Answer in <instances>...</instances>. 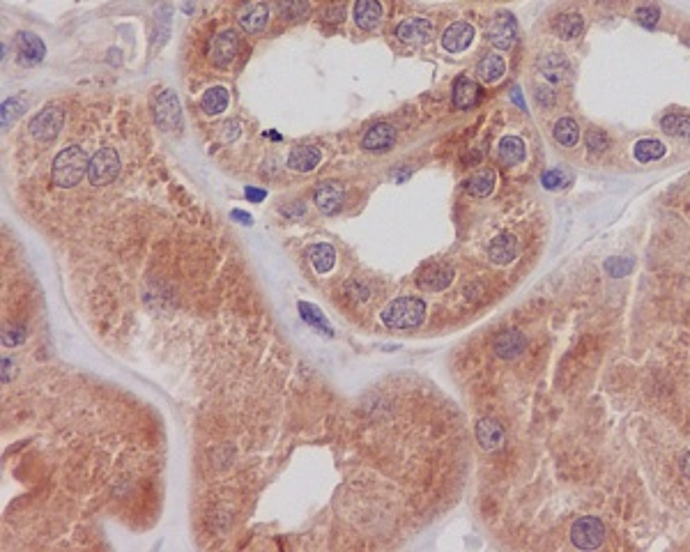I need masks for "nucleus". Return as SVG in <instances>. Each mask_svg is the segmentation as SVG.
<instances>
[{"mask_svg": "<svg viewBox=\"0 0 690 552\" xmlns=\"http://www.w3.org/2000/svg\"><path fill=\"white\" fill-rule=\"evenodd\" d=\"M90 159L81 145H69L53 159L51 166V182L60 189H71L88 175Z\"/></svg>", "mask_w": 690, "mask_h": 552, "instance_id": "f257e3e1", "label": "nucleus"}, {"mask_svg": "<svg viewBox=\"0 0 690 552\" xmlns=\"http://www.w3.org/2000/svg\"><path fill=\"white\" fill-rule=\"evenodd\" d=\"M380 318L389 329H414L426 318V304L419 297H398L380 313Z\"/></svg>", "mask_w": 690, "mask_h": 552, "instance_id": "f03ea898", "label": "nucleus"}, {"mask_svg": "<svg viewBox=\"0 0 690 552\" xmlns=\"http://www.w3.org/2000/svg\"><path fill=\"white\" fill-rule=\"evenodd\" d=\"M120 173V156L113 147H101L90 156V168H88V180L95 187H104L110 184Z\"/></svg>", "mask_w": 690, "mask_h": 552, "instance_id": "7ed1b4c3", "label": "nucleus"}, {"mask_svg": "<svg viewBox=\"0 0 690 552\" xmlns=\"http://www.w3.org/2000/svg\"><path fill=\"white\" fill-rule=\"evenodd\" d=\"M62 125H64V110H62V106L49 104V106H44L40 113H37L30 120L28 129H30L33 138L46 143V141H53V138L60 134Z\"/></svg>", "mask_w": 690, "mask_h": 552, "instance_id": "20e7f679", "label": "nucleus"}, {"mask_svg": "<svg viewBox=\"0 0 690 552\" xmlns=\"http://www.w3.org/2000/svg\"><path fill=\"white\" fill-rule=\"evenodd\" d=\"M570 541L580 550H594L605 541V524L594 515H582L570 527Z\"/></svg>", "mask_w": 690, "mask_h": 552, "instance_id": "39448f33", "label": "nucleus"}, {"mask_svg": "<svg viewBox=\"0 0 690 552\" xmlns=\"http://www.w3.org/2000/svg\"><path fill=\"white\" fill-rule=\"evenodd\" d=\"M154 120L163 132H173L182 125V106L173 90H163L154 101Z\"/></svg>", "mask_w": 690, "mask_h": 552, "instance_id": "423d86ee", "label": "nucleus"}, {"mask_svg": "<svg viewBox=\"0 0 690 552\" xmlns=\"http://www.w3.org/2000/svg\"><path fill=\"white\" fill-rule=\"evenodd\" d=\"M515 35H518V25H515V18L511 14H497L485 28V37L495 49L500 51H509L515 44Z\"/></svg>", "mask_w": 690, "mask_h": 552, "instance_id": "0eeeda50", "label": "nucleus"}, {"mask_svg": "<svg viewBox=\"0 0 690 552\" xmlns=\"http://www.w3.org/2000/svg\"><path fill=\"white\" fill-rule=\"evenodd\" d=\"M432 33H435V25L423 16L405 18V21L396 25V37H398L403 44H414V46L426 44L432 40Z\"/></svg>", "mask_w": 690, "mask_h": 552, "instance_id": "6e6552de", "label": "nucleus"}, {"mask_svg": "<svg viewBox=\"0 0 690 552\" xmlns=\"http://www.w3.org/2000/svg\"><path fill=\"white\" fill-rule=\"evenodd\" d=\"M343 200H345V187L336 180L320 182V187L313 193V202H316L322 214H336L343 207Z\"/></svg>", "mask_w": 690, "mask_h": 552, "instance_id": "1a4fd4ad", "label": "nucleus"}, {"mask_svg": "<svg viewBox=\"0 0 690 552\" xmlns=\"http://www.w3.org/2000/svg\"><path fill=\"white\" fill-rule=\"evenodd\" d=\"M267 21H270V7H267V3H260V0H251V3H244L237 9V23L248 35L260 33Z\"/></svg>", "mask_w": 690, "mask_h": 552, "instance_id": "9d476101", "label": "nucleus"}, {"mask_svg": "<svg viewBox=\"0 0 690 552\" xmlns=\"http://www.w3.org/2000/svg\"><path fill=\"white\" fill-rule=\"evenodd\" d=\"M237 53H239V37L235 30H221L217 37H214V42H212V62L217 64V67H230V62H233L237 58Z\"/></svg>", "mask_w": 690, "mask_h": 552, "instance_id": "9b49d317", "label": "nucleus"}, {"mask_svg": "<svg viewBox=\"0 0 690 552\" xmlns=\"http://www.w3.org/2000/svg\"><path fill=\"white\" fill-rule=\"evenodd\" d=\"M451 281H454V270L447 265H428V267H423L421 274H419V288L421 290H428V292H439V290H444L451 285Z\"/></svg>", "mask_w": 690, "mask_h": 552, "instance_id": "f8f14e48", "label": "nucleus"}, {"mask_svg": "<svg viewBox=\"0 0 690 552\" xmlns=\"http://www.w3.org/2000/svg\"><path fill=\"white\" fill-rule=\"evenodd\" d=\"M472 40H474V28L465 21H456L447 28L444 35H442V46H444L449 53H460V51L469 49Z\"/></svg>", "mask_w": 690, "mask_h": 552, "instance_id": "ddd939ff", "label": "nucleus"}, {"mask_svg": "<svg viewBox=\"0 0 690 552\" xmlns=\"http://www.w3.org/2000/svg\"><path fill=\"white\" fill-rule=\"evenodd\" d=\"M396 143V129L386 122L373 125L362 138V147L368 152H386Z\"/></svg>", "mask_w": 690, "mask_h": 552, "instance_id": "4468645a", "label": "nucleus"}, {"mask_svg": "<svg viewBox=\"0 0 690 552\" xmlns=\"http://www.w3.org/2000/svg\"><path fill=\"white\" fill-rule=\"evenodd\" d=\"M16 51H18V62L21 64H37L44 60L46 46L37 35L33 33H18L16 35Z\"/></svg>", "mask_w": 690, "mask_h": 552, "instance_id": "2eb2a0df", "label": "nucleus"}, {"mask_svg": "<svg viewBox=\"0 0 690 552\" xmlns=\"http://www.w3.org/2000/svg\"><path fill=\"white\" fill-rule=\"evenodd\" d=\"M524 345H527V340H524L522 331L509 329V331H502V334L495 338L493 350H495V355L502 359H515L522 355Z\"/></svg>", "mask_w": 690, "mask_h": 552, "instance_id": "dca6fc26", "label": "nucleus"}, {"mask_svg": "<svg viewBox=\"0 0 690 552\" xmlns=\"http://www.w3.org/2000/svg\"><path fill=\"white\" fill-rule=\"evenodd\" d=\"M382 21L380 0H357L355 3V23L362 30H375Z\"/></svg>", "mask_w": 690, "mask_h": 552, "instance_id": "f3484780", "label": "nucleus"}, {"mask_svg": "<svg viewBox=\"0 0 690 552\" xmlns=\"http://www.w3.org/2000/svg\"><path fill=\"white\" fill-rule=\"evenodd\" d=\"M320 159H322V152L316 145H299L288 156V168L297 173H311L320 163Z\"/></svg>", "mask_w": 690, "mask_h": 552, "instance_id": "a211bd4d", "label": "nucleus"}, {"mask_svg": "<svg viewBox=\"0 0 690 552\" xmlns=\"http://www.w3.org/2000/svg\"><path fill=\"white\" fill-rule=\"evenodd\" d=\"M476 439L485 451H495L502 447L504 442V428L500 421L495 419H481L476 423Z\"/></svg>", "mask_w": 690, "mask_h": 552, "instance_id": "6ab92c4d", "label": "nucleus"}, {"mask_svg": "<svg viewBox=\"0 0 690 552\" xmlns=\"http://www.w3.org/2000/svg\"><path fill=\"white\" fill-rule=\"evenodd\" d=\"M488 255H490V260L497 265H509L515 260V255H518V242H515L513 235L495 237L490 246H488Z\"/></svg>", "mask_w": 690, "mask_h": 552, "instance_id": "aec40b11", "label": "nucleus"}, {"mask_svg": "<svg viewBox=\"0 0 690 552\" xmlns=\"http://www.w3.org/2000/svg\"><path fill=\"white\" fill-rule=\"evenodd\" d=\"M476 101H478V86L469 76H458L454 83V106L460 110H467Z\"/></svg>", "mask_w": 690, "mask_h": 552, "instance_id": "412c9836", "label": "nucleus"}, {"mask_svg": "<svg viewBox=\"0 0 690 552\" xmlns=\"http://www.w3.org/2000/svg\"><path fill=\"white\" fill-rule=\"evenodd\" d=\"M495 182H497L495 171H490V168L478 171L474 175H469V180H465V191L472 193V196H476V198H485V196H490V193H493Z\"/></svg>", "mask_w": 690, "mask_h": 552, "instance_id": "4be33fe9", "label": "nucleus"}, {"mask_svg": "<svg viewBox=\"0 0 690 552\" xmlns=\"http://www.w3.org/2000/svg\"><path fill=\"white\" fill-rule=\"evenodd\" d=\"M504 71H506V62L502 55H495V53L483 55L476 64V74L483 83H497L504 76Z\"/></svg>", "mask_w": 690, "mask_h": 552, "instance_id": "5701e85b", "label": "nucleus"}, {"mask_svg": "<svg viewBox=\"0 0 690 552\" xmlns=\"http://www.w3.org/2000/svg\"><path fill=\"white\" fill-rule=\"evenodd\" d=\"M524 154H527V147H524L522 138L518 136H504L500 141V159L506 166H518L524 161Z\"/></svg>", "mask_w": 690, "mask_h": 552, "instance_id": "b1692460", "label": "nucleus"}, {"mask_svg": "<svg viewBox=\"0 0 690 552\" xmlns=\"http://www.w3.org/2000/svg\"><path fill=\"white\" fill-rule=\"evenodd\" d=\"M582 16L580 14H561L559 18H555L552 21V30H555L557 37H561V40H575V37H580V33H582Z\"/></svg>", "mask_w": 690, "mask_h": 552, "instance_id": "393cba45", "label": "nucleus"}, {"mask_svg": "<svg viewBox=\"0 0 690 552\" xmlns=\"http://www.w3.org/2000/svg\"><path fill=\"white\" fill-rule=\"evenodd\" d=\"M228 99H230L228 90L221 86H214L200 97V108L205 110L207 115H219L228 108Z\"/></svg>", "mask_w": 690, "mask_h": 552, "instance_id": "a878e982", "label": "nucleus"}, {"mask_svg": "<svg viewBox=\"0 0 690 552\" xmlns=\"http://www.w3.org/2000/svg\"><path fill=\"white\" fill-rule=\"evenodd\" d=\"M539 67L543 71V79L550 81V83H561V79H564L566 71H568L566 60L561 58V55H557V53L546 55V58L539 62Z\"/></svg>", "mask_w": 690, "mask_h": 552, "instance_id": "bb28decb", "label": "nucleus"}, {"mask_svg": "<svg viewBox=\"0 0 690 552\" xmlns=\"http://www.w3.org/2000/svg\"><path fill=\"white\" fill-rule=\"evenodd\" d=\"M309 258H311L313 267H316V272H320V274H327L331 267L336 265V251H334V246H329V244L311 246Z\"/></svg>", "mask_w": 690, "mask_h": 552, "instance_id": "cd10ccee", "label": "nucleus"}, {"mask_svg": "<svg viewBox=\"0 0 690 552\" xmlns=\"http://www.w3.org/2000/svg\"><path fill=\"white\" fill-rule=\"evenodd\" d=\"M552 134H555V141L561 147H573L580 138V129L575 125L573 117H561L555 122V129H552Z\"/></svg>", "mask_w": 690, "mask_h": 552, "instance_id": "c85d7f7f", "label": "nucleus"}, {"mask_svg": "<svg viewBox=\"0 0 690 552\" xmlns=\"http://www.w3.org/2000/svg\"><path fill=\"white\" fill-rule=\"evenodd\" d=\"M297 309H299L301 320L306 322V325L316 327L318 331H322V334H327V336L334 334V331H331V325L327 322V318L320 313L318 306H313V304H309V301H299V304H297Z\"/></svg>", "mask_w": 690, "mask_h": 552, "instance_id": "c756f323", "label": "nucleus"}, {"mask_svg": "<svg viewBox=\"0 0 690 552\" xmlns=\"http://www.w3.org/2000/svg\"><path fill=\"white\" fill-rule=\"evenodd\" d=\"M633 154L640 163H649V161L660 159V156L665 154V145H662L660 141H653V138H644V141L635 143Z\"/></svg>", "mask_w": 690, "mask_h": 552, "instance_id": "7c9ffc66", "label": "nucleus"}, {"mask_svg": "<svg viewBox=\"0 0 690 552\" xmlns=\"http://www.w3.org/2000/svg\"><path fill=\"white\" fill-rule=\"evenodd\" d=\"M662 132L669 134V136H679V138H690V115H679V113H672L662 117Z\"/></svg>", "mask_w": 690, "mask_h": 552, "instance_id": "2f4dec72", "label": "nucleus"}, {"mask_svg": "<svg viewBox=\"0 0 690 552\" xmlns=\"http://www.w3.org/2000/svg\"><path fill=\"white\" fill-rule=\"evenodd\" d=\"M276 7H279V14L288 21H301L309 14L306 0H276Z\"/></svg>", "mask_w": 690, "mask_h": 552, "instance_id": "473e14b6", "label": "nucleus"}, {"mask_svg": "<svg viewBox=\"0 0 690 552\" xmlns=\"http://www.w3.org/2000/svg\"><path fill=\"white\" fill-rule=\"evenodd\" d=\"M25 106H28L25 95H16V97H9L7 101H3V113H0V117H3V127L7 129L12 125L14 120L25 110Z\"/></svg>", "mask_w": 690, "mask_h": 552, "instance_id": "72a5a7b5", "label": "nucleus"}, {"mask_svg": "<svg viewBox=\"0 0 690 552\" xmlns=\"http://www.w3.org/2000/svg\"><path fill=\"white\" fill-rule=\"evenodd\" d=\"M171 5L161 3V7H156L154 14V37H159V44L168 37V28H171Z\"/></svg>", "mask_w": 690, "mask_h": 552, "instance_id": "f704fd0d", "label": "nucleus"}, {"mask_svg": "<svg viewBox=\"0 0 690 552\" xmlns=\"http://www.w3.org/2000/svg\"><path fill=\"white\" fill-rule=\"evenodd\" d=\"M635 263L631 258H610V260L605 263V272L610 276H628L633 272Z\"/></svg>", "mask_w": 690, "mask_h": 552, "instance_id": "c9c22d12", "label": "nucleus"}, {"mask_svg": "<svg viewBox=\"0 0 690 552\" xmlns=\"http://www.w3.org/2000/svg\"><path fill=\"white\" fill-rule=\"evenodd\" d=\"M568 180H570V175L566 171H561V168L543 173V178H541L543 187H546V189H559V187H564Z\"/></svg>", "mask_w": 690, "mask_h": 552, "instance_id": "e433bc0d", "label": "nucleus"}, {"mask_svg": "<svg viewBox=\"0 0 690 552\" xmlns=\"http://www.w3.org/2000/svg\"><path fill=\"white\" fill-rule=\"evenodd\" d=\"M658 16H660V12H658L656 7H651V5H644V7L635 9V21H638L640 25H644V28H653V25H656L658 23Z\"/></svg>", "mask_w": 690, "mask_h": 552, "instance_id": "4c0bfd02", "label": "nucleus"}, {"mask_svg": "<svg viewBox=\"0 0 690 552\" xmlns=\"http://www.w3.org/2000/svg\"><path fill=\"white\" fill-rule=\"evenodd\" d=\"M585 143L592 152H603L607 147V134L603 132V129H589Z\"/></svg>", "mask_w": 690, "mask_h": 552, "instance_id": "58836bf2", "label": "nucleus"}, {"mask_svg": "<svg viewBox=\"0 0 690 552\" xmlns=\"http://www.w3.org/2000/svg\"><path fill=\"white\" fill-rule=\"evenodd\" d=\"M25 338V329L23 327H7L3 331V345H18Z\"/></svg>", "mask_w": 690, "mask_h": 552, "instance_id": "ea45409f", "label": "nucleus"}, {"mask_svg": "<svg viewBox=\"0 0 690 552\" xmlns=\"http://www.w3.org/2000/svg\"><path fill=\"white\" fill-rule=\"evenodd\" d=\"M347 294H352V297L359 301H366L371 297V288L362 281H347Z\"/></svg>", "mask_w": 690, "mask_h": 552, "instance_id": "a19ab883", "label": "nucleus"}, {"mask_svg": "<svg viewBox=\"0 0 690 552\" xmlns=\"http://www.w3.org/2000/svg\"><path fill=\"white\" fill-rule=\"evenodd\" d=\"M230 217H233L237 224H242V226H251L253 224V217L246 214V212H242V209H233V212H230Z\"/></svg>", "mask_w": 690, "mask_h": 552, "instance_id": "79ce46f5", "label": "nucleus"}, {"mask_svg": "<svg viewBox=\"0 0 690 552\" xmlns=\"http://www.w3.org/2000/svg\"><path fill=\"white\" fill-rule=\"evenodd\" d=\"M244 193H246V198L251 200V202H260V200H265V196H267V193H265L263 189H253V187H248Z\"/></svg>", "mask_w": 690, "mask_h": 552, "instance_id": "37998d69", "label": "nucleus"}, {"mask_svg": "<svg viewBox=\"0 0 690 552\" xmlns=\"http://www.w3.org/2000/svg\"><path fill=\"white\" fill-rule=\"evenodd\" d=\"M327 21H340V18H343V5H336L334 9H329V12H327Z\"/></svg>", "mask_w": 690, "mask_h": 552, "instance_id": "c03bdc74", "label": "nucleus"}, {"mask_svg": "<svg viewBox=\"0 0 690 552\" xmlns=\"http://www.w3.org/2000/svg\"><path fill=\"white\" fill-rule=\"evenodd\" d=\"M9 368H14V364L9 362V359H3V382L7 384L9 382V377H12V371Z\"/></svg>", "mask_w": 690, "mask_h": 552, "instance_id": "a18cd8bd", "label": "nucleus"}, {"mask_svg": "<svg viewBox=\"0 0 690 552\" xmlns=\"http://www.w3.org/2000/svg\"><path fill=\"white\" fill-rule=\"evenodd\" d=\"M511 97H513V101H515V104H518L520 108H524V101L520 99V92H518V88H513V90H511Z\"/></svg>", "mask_w": 690, "mask_h": 552, "instance_id": "49530a36", "label": "nucleus"}, {"mask_svg": "<svg viewBox=\"0 0 690 552\" xmlns=\"http://www.w3.org/2000/svg\"><path fill=\"white\" fill-rule=\"evenodd\" d=\"M681 469H684V474L690 478V454H686V458H684V463H681Z\"/></svg>", "mask_w": 690, "mask_h": 552, "instance_id": "de8ad7c7", "label": "nucleus"}]
</instances>
